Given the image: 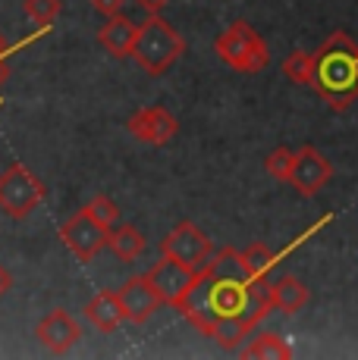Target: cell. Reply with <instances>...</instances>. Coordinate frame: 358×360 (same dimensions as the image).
I'll list each match as a JSON object with an SVG mask.
<instances>
[{
	"label": "cell",
	"mask_w": 358,
	"mask_h": 360,
	"mask_svg": "<svg viewBox=\"0 0 358 360\" xmlns=\"http://www.w3.org/2000/svg\"><path fill=\"white\" fill-rule=\"evenodd\" d=\"M242 357H271V360H289L292 357V348L277 335V332H264L258 335L249 348H242Z\"/></svg>",
	"instance_id": "18"
},
{
	"label": "cell",
	"mask_w": 358,
	"mask_h": 360,
	"mask_svg": "<svg viewBox=\"0 0 358 360\" xmlns=\"http://www.w3.org/2000/svg\"><path fill=\"white\" fill-rule=\"evenodd\" d=\"M283 75L289 82H295V85H314V53H305V51H292L289 57L283 60Z\"/></svg>",
	"instance_id": "19"
},
{
	"label": "cell",
	"mask_w": 358,
	"mask_h": 360,
	"mask_svg": "<svg viewBox=\"0 0 358 360\" xmlns=\"http://www.w3.org/2000/svg\"><path fill=\"white\" fill-rule=\"evenodd\" d=\"M135 32H139V25H135L132 19H126V16L116 13V16H107L104 29L98 32V41L107 53H113V57H132Z\"/></svg>",
	"instance_id": "13"
},
{
	"label": "cell",
	"mask_w": 358,
	"mask_h": 360,
	"mask_svg": "<svg viewBox=\"0 0 358 360\" xmlns=\"http://www.w3.org/2000/svg\"><path fill=\"white\" fill-rule=\"evenodd\" d=\"M185 41L179 38V32L167 19H161V13H148V19L135 32V47L132 57L148 75H163L170 66L183 57Z\"/></svg>",
	"instance_id": "2"
},
{
	"label": "cell",
	"mask_w": 358,
	"mask_h": 360,
	"mask_svg": "<svg viewBox=\"0 0 358 360\" xmlns=\"http://www.w3.org/2000/svg\"><path fill=\"white\" fill-rule=\"evenodd\" d=\"M314 91L333 110H346L358 98V44L346 32H333L314 53Z\"/></svg>",
	"instance_id": "1"
},
{
	"label": "cell",
	"mask_w": 358,
	"mask_h": 360,
	"mask_svg": "<svg viewBox=\"0 0 358 360\" xmlns=\"http://www.w3.org/2000/svg\"><path fill=\"white\" fill-rule=\"evenodd\" d=\"M35 338L51 351V354H66V351L82 338V326L63 307H54L47 316H41V323L35 326Z\"/></svg>",
	"instance_id": "10"
},
{
	"label": "cell",
	"mask_w": 358,
	"mask_h": 360,
	"mask_svg": "<svg viewBox=\"0 0 358 360\" xmlns=\"http://www.w3.org/2000/svg\"><path fill=\"white\" fill-rule=\"evenodd\" d=\"M271 304H273V310H283V314H299L308 304L305 282L295 279V276H280L271 285Z\"/></svg>",
	"instance_id": "14"
},
{
	"label": "cell",
	"mask_w": 358,
	"mask_h": 360,
	"mask_svg": "<svg viewBox=\"0 0 358 360\" xmlns=\"http://www.w3.org/2000/svg\"><path fill=\"white\" fill-rule=\"evenodd\" d=\"M85 320L92 323L98 332H116L123 323H126L120 295L116 292H98L92 301L85 304Z\"/></svg>",
	"instance_id": "12"
},
{
	"label": "cell",
	"mask_w": 358,
	"mask_h": 360,
	"mask_svg": "<svg viewBox=\"0 0 358 360\" xmlns=\"http://www.w3.org/2000/svg\"><path fill=\"white\" fill-rule=\"evenodd\" d=\"M123 4H126V0H92V6L101 16H116V13L123 10Z\"/></svg>",
	"instance_id": "23"
},
{
	"label": "cell",
	"mask_w": 358,
	"mask_h": 360,
	"mask_svg": "<svg viewBox=\"0 0 358 360\" xmlns=\"http://www.w3.org/2000/svg\"><path fill=\"white\" fill-rule=\"evenodd\" d=\"M44 182L23 163H13L6 172H0V210L10 219H25L44 200Z\"/></svg>",
	"instance_id": "4"
},
{
	"label": "cell",
	"mask_w": 358,
	"mask_h": 360,
	"mask_svg": "<svg viewBox=\"0 0 358 360\" xmlns=\"http://www.w3.org/2000/svg\"><path fill=\"white\" fill-rule=\"evenodd\" d=\"M161 257H170L183 266L195 269V273H204L208 269L211 257H214V248H211V238L198 229L195 223H179L167 238L161 241Z\"/></svg>",
	"instance_id": "5"
},
{
	"label": "cell",
	"mask_w": 358,
	"mask_h": 360,
	"mask_svg": "<svg viewBox=\"0 0 358 360\" xmlns=\"http://www.w3.org/2000/svg\"><path fill=\"white\" fill-rule=\"evenodd\" d=\"M330 176H333V169H330L327 157H323L318 148H311V144H302L292 157V169H289L286 182L292 185L302 198H311L330 182Z\"/></svg>",
	"instance_id": "7"
},
{
	"label": "cell",
	"mask_w": 358,
	"mask_h": 360,
	"mask_svg": "<svg viewBox=\"0 0 358 360\" xmlns=\"http://www.w3.org/2000/svg\"><path fill=\"white\" fill-rule=\"evenodd\" d=\"M4 79H6V57H0V85H4Z\"/></svg>",
	"instance_id": "27"
},
{
	"label": "cell",
	"mask_w": 358,
	"mask_h": 360,
	"mask_svg": "<svg viewBox=\"0 0 358 360\" xmlns=\"http://www.w3.org/2000/svg\"><path fill=\"white\" fill-rule=\"evenodd\" d=\"M107 232H110L107 226L98 223V219L85 210V207H82V210H75L73 217L60 226V238H63V245L70 248V251L82 263H92L101 251H104V248H107Z\"/></svg>",
	"instance_id": "6"
},
{
	"label": "cell",
	"mask_w": 358,
	"mask_h": 360,
	"mask_svg": "<svg viewBox=\"0 0 358 360\" xmlns=\"http://www.w3.org/2000/svg\"><path fill=\"white\" fill-rule=\"evenodd\" d=\"M144 276H148V282L154 285L161 304H170V307H176V310H179V304L185 301L189 288L195 285V279H198L195 269L183 266V263H176L170 257H161V263H154Z\"/></svg>",
	"instance_id": "8"
},
{
	"label": "cell",
	"mask_w": 358,
	"mask_h": 360,
	"mask_svg": "<svg viewBox=\"0 0 358 360\" xmlns=\"http://www.w3.org/2000/svg\"><path fill=\"white\" fill-rule=\"evenodd\" d=\"M107 248L113 251V257H120L123 263H132L144 254L148 241H144V235L135 229V226H120V229L107 232Z\"/></svg>",
	"instance_id": "15"
},
{
	"label": "cell",
	"mask_w": 358,
	"mask_h": 360,
	"mask_svg": "<svg viewBox=\"0 0 358 360\" xmlns=\"http://www.w3.org/2000/svg\"><path fill=\"white\" fill-rule=\"evenodd\" d=\"M292 157H295V150H289V148L271 150V154H267V160H264L267 176H273V179H280V182H286V179H289V169H292Z\"/></svg>",
	"instance_id": "21"
},
{
	"label": "cell",
	"mask_w": 358,
	"mask_h": 360,
	"mask_svg": "<svg viewBox=\"0 0 358 360\" xmlns=\"http://www.w3.org/2000/svg\"><path fill=\"white\" fill-rule=\"evenodd\" d=\"M25 16L38 29H51L60 16V0H25Z\"/></svg>",
	"instance_id": "20"
},
{
	"label": "cell",
	"mask_w": 358,
	"mask_h": 360,
	"mask_svg": "<svg viewBox=\"0 0 358 360\" xmlns=\"http://www.w3.org/2000/svg\"><path fill=\"white\" fill-rule=\"evenodd\" d=\"M116 295H120L126 320L135 323V326H144V323L157 314V307H161V297H157L154 285L148 282V276H132V279H126V285Z\"/></svg>",
	"instance_id": "11"
},
{
	"label": "cell",
	"mask_w": 358,
	"mask_h": 360,
	"mask_svg": "<svg viewBox=\"0 0 358 360\" xmlns=\"http://www.w3.org/2000/svg\"><path fill=\"white\" fill-rule=\"evenodd\" d=\"M239 257H242V266L252 279H264V276L273 269V263H277V254H273L267 245H261V241H254V245H249L245 251H239Z\"/></svg>",
	"instance_id": "17"
},
{
	"label": "cell",
	"mask_w": 358,
	"mask_h": 360,
	"mask_svg": "<svg viewBox=\"0 0 358 360\" xmlns=\"http://www.w3.org/2000/svg\"><path fill=\"white\" fill-rule=\"evenodd\" d=\"M0 57H10V44H6L4 34H0Z\"/></svg>",
	"instance_id": "26"
},
{
	"label": "cell",
	"mask_w": 358,
	"mask_h": 360,
	"mask_svg": "<svg viewBox=\"0 0 358 360\" xmlns=\"http://www.w3.org/2000/svg\"><path fill=\"white\" fill-rule=\"evenodd\" d=\"M85 210L92 213V217L98 219V223H104L107 229L116 223V219H120V207H116V204H113V200H110L107 195L92 198V200H88V204H85Z\"/></svg>",
	"instance_id": "22"
},
{
	"label": "cell",
	"mask_w": 358,
	"mask_h": 360,
	"mask_svg": "<svg viewBox=\"0 0 358 360\" xmlns=\"http://www.w3.org/2000/svg\"><path fill=\"white\" fill-rule=\"evenodd\" d=\"M214 51L220 53V60L230 69H236V72H261V69L271 63L264 38H261L249 22H242V19L217 34Z\"/></svg>",
	"instance_id": "3"
},
{
	"label": "cell",
	"mask_w": 358,
	"mask_h": 360,
	"mask_svg": "<svg viewBox=\"0 0 358 360\" xmlns=\"http://www.w3.org/2000/svg\"><path fill=\"white\" fill-rule=\"evenodd\" d=\"M126 129H129V135H135L139 141L161 148V144H170L176 138L179 122H176V116L170 113V110H163V107H144V110H135V113L129 116Z\"/></svg>",
	"instance_id": "9"
},
{
	"label": "cell",
	"mask_w": 358,
	"mask_h": 360,
	"mask_svg": "<svg viewBox=\"0 0 358 360\" xmlns=\"http://www.w3.org/2000/svg\"><path fill=\"white\" fill-rule=\"evenodd\" d=\"M252 329H254V326H249L242 316H220L214 326H211L208 335L214 338V342H217L223 351H236L239 345L245 342V335H249Z\"/></svg>",
	"instance_id": "16"
},
{
	"label": "cell",
	"mask_w": 358,
	"mask_h": 360,
	"mask_svg": "<svg viewBox=\"0 0 358 360\" xmlns=\"http://www.w3.org/2000/svg\"><path fill=\"white\" fill-rule=\"evenodd\" d=\"M10 288H13V276H10V269L0 266V297L10 292Z\"/></svg>",
	"instance_id": "25"
},
{
	"label": "cell",
	"mask_w": 358,
	"mask_h": 360,
	"mask_svg": "<svg viewBox=\"0 0 358 360\" xmlns=\"http://www.w3.org/2000/svg\"><path fill=\"white\" fill-rule=\"evenodd\" d=\"M135 4H139L142 10H148V13H161L163 6L170 4V0H135Z\"/></svg>",
	"instance_id": "24"
}]
</instances>
